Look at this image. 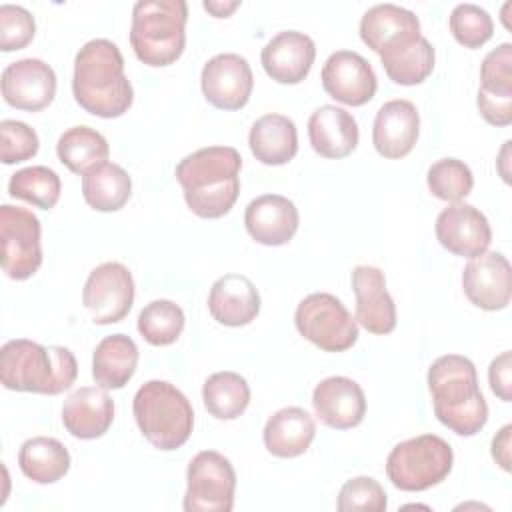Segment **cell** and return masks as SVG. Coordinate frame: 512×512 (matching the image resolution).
<instances>
[{"mask_svg": "<svg viewBox=\"0 0 512 512\" xmlns=\"http://www.w3.org/2000/svg\"><path fill=\"white\" fill-rule=\"evenodd\" d=\"M482 118L492 126L512 122V44L502 42L490 50L480 66V88L476 96Z\"/></svg>", "mask_w": 512, "mask_h": 512, "instance_id": "obj_14", "label": "cell"}, {"mask_svg": "<svg viewBox=\"0 0 512 512\" xmlns=\"http://www.w3.org/2000/svg\"><path fill=\"white\" fill-rule=\"evenodd\" d=\"M434 58L436 54L432 44L424 36H420L414 44L392 54L380 56V62L394 84L414 86L424 82L432 74Z\"/></svg>", "mask_w": 512, "mask_h": 512, "instance_id": "obj_34", "label": "cell"}, {"mask_svg": "<svg viewBox=\"0 0 512 512\" xmlns=\"http://www.w3.org/2000/svg\"><path fill=\"white\" fill-rule=\"evenodd\" d=\"M188 4L184 0H138L132 8L130 46L146 66L174 64L186 46Z\"/></svg>", "mask_w": 512, "mask_h": 512, "instance_id": "obj_5", "label": "cell"}, {"mask_svg": "<svg viewBox=\"0 0 512 512\" xmlns=\"http://www.w3.org/2000/svg\"><path fill=\"white\" fill-rule=\"evenodd\" d=\"M82 304L94 324H116L128 316L134 304L132 272L120 262H104L96 266L82 290Z\"/></svg>", "mask_w": 512, "mask_h": 512, "instance_id": "obj_11", "label": "cell"}, {"mask_svg": "<svg viewBox=\"0 0 512 512\" xmlns=\"http://www.w3.org/2000/svg\"><path fill=\"white\" fill-rule=\"evenodd\" d=\"M420 134V114L410 100L384 102L374 118L372 144L388 160L404 158L416 146Z\"/></svg>", "mask_w": 512, "mask_h": 512, "instance_id": "obj_19", "label": "cell"}, {"mask_svg": "<svg viewBox=\"0 0 512 512\" xmlns=\"http://www.w3.org/2000/svg\"><path fill=\"white\" fill-rule=\"evenodd\" d=\"M40 234V220L28 208L12 204L0 206L2 270L6 272V276H10L12 280H26L40 268Z\"/></svg>", "mask_w": 512, "mask_h": 512, "instance_id": "obj_10", "label": "cell"}, {"mask_svg": "<svg viewBox=\"0 0 512 512\" xmlns=\"http://www.w3.org/2000/svg\"><path fill=\"white\" fill-rule=\"evenodd\" d=\"M132 410L140 432L158 450H176L192 434V404L166 380H148L142 384L134 394Z\"/></svg>", "mask_w": 512, "mask_h": 512, "instance_id": "obj_6", "label": "cell"}, {"mask_svg": "<svg viewBox=\"0 0 512 512\" xmlns=\"http://www.w3.org/2000/svg\"><path fill=\"white\" fill-rule=\"evenodd\" d=\"M510 140H506L504 142V146H502V150H500V156H498V160H496V168H498V172H500V176H502V180L504 182H510V170H508V156H510Z\"/></svg>", "mask_w": 512, "mask_h": 512, "instance_id": "obj_45", "label": "cell"}, {"mask_svg": "<svg viewBox=\"0 0 512 512\" xmlns=\"http://www.w3.org/2000/svg\"><path fill=\"white\" fill-rule=\"evenodd\" d=\"M208 310L218 324L230 328L246 326L260 312L258 288L244 274H224L210 288Z\"/></svg>", "mask_w": 512, "mask_h": 512, "instance_id": "obj_25", "label": "cell"}, {"mask_svg": "<svg viewBox=\"0 0 512 512\" xmlns=\"http://www.w3.org/2000/svg\"><path fill=\"white\" fill-rule=\"evenodd\" d=\"M300 224L298 208L280 194L254 198L244 212V226L252 240L264 246H282L292 240Z\"/></svg>", "mask_w": 512, "mask_h": 512, "instance_id": "obj_23", "label": "cell"}, {"mask_svg": "<svg viewBox=\"0 0 512 512\" xmlns=\"http://www.w3.org/2000/svg\"><path fill=\"white\" fill-rule=\"evenodd\" d=\"M22 474L36 484H54L70 470L68 448L50 436L28 438L18 450Z\"/></svg>", "mask_w": 512, "mask_h": 512, "instance_id": "obj_30", "label": "cell"}, {"mask_svg": "<svg viewBox=\"0 0 512 512\" xmlns=\"http://www.w3.org/2000/svg\"><path fill=\"white\" fill-rule=\"evenodd\" d=\"M184 312L172 300H152L138 314V332L152 346L174 344L184 330Z\"/></svg>", "mask_w": 512, "mask_h": 512, "instance_id": "obj_36", "label": "cell"}, {"mask_svg": "<svg viewBox=\"0 0 512 512\" xmlns=\"http://www.w3.org/2000/svg\"><path fill=\"white\" fill-rule=\"evenodd\" d=\"M36 34L34 16L16 4L0 6V50L12 52L26 48Z\"/></svg>", "mask_w": 512, "mask_h": 512, "instance_id": "obj_41", "label": "cell"}, {"mask_svg": "<svg viewBox=\"0 0 512 512\" xmlns=\"http://www.w3.org/2000/svg\"><path fill=\"white\" fill-rule=\"evenodd\" d=\"M62 192L60 176L48 166H28L10 176L8 194L12 198L50 210L56 206Z\"/></svg>", "mask_w": 512, "mask_h": 512, "instance_id": "obj_35", "label": "cell"}, {"mask_svg": "<svg viewBox=\"0 0 512 512\" xmlns=\"http://www.w3.org/2000/svg\"><path fill=\"white\" fill-rule=\"evenodd\" d=\"M336 508L340 512H384L388 508V498L378 480L356 476L346 480L340 488Z\"/></svg>", "mask_w": 512, "mask_h": 512, "instance_id": "obj_39", "label": "cell"}, {"mask_svg": "<svg viewBox=\"0 0 512 512\" xmlns=\"http://www.w3.org/2000/svg\"><path fill=\"white\" fill-rule=\"evenodd\" d=\"M428 390L436 418L458 436L478 434L488 420L476 366L460 354H444L428 368Z\"/></svg>", "mask_w": 512, "mask_h": 512, "instance_id": "obj_3", "label": "cell"}, {"mask_svg": "<svg viewBox=\"0 0 512 512\" xmlns=\"http://www.w3.org/2000/svg\"><path fill=\"white\" fill-rule=\"evenodd\" d=\"M202 400L216 420H236L250 404V386L238 372H214L202 386Z\"/></svg>", "mask_w": 512, "mask_h": 512, "instance_id": "obj_33", "label": "cell"}, {"mask_svg": "<svg viewBox=\"0 0 512 512\" xmlns=\"http://www.w3.org/2000/svg\"><path fill=\"white\" fill-rule=\"evenodd\" d=\"M294 324L300 336L324 352H344L358 340V324L348 308L328 292H314L300 300Z\"/></svg>", "mask_w": 512, "mask_h": 512, "instance_id": "obj_8", "label": "cell"}, {"mask_svg": "<svg viewBox=\"0 0 512 512\" xmlns=\"http://www.w3.org/2000/svg\"><path fill=\"white\" fill-rule=\"evenodd\" d=\"M40 148L38 134L26 122L2 120L0 122V156L6 166L30 160Z\"/></svg>", "mask_w": 512, "mask_h": 512, "instance_id": "obj_40", "label": "cell"}, {"mask_svg": "<svg viewBox=\"0 0 512 512\" xmlns=\"http://www.w3.org/2000/svg\"><path fill=\"white\" fill-rule=\"evenodd\" d=\"M462 288L466 298L488 312L510 304L512 268L502 252H482L464 266Z\"/></svg>", "mask_w": 512, "mask_h": 512, "instance_id": "obj_15", "label": "cell"}, {"mask_svg": "<svg viewBox=\"0 0 512 512\" xmlns=\"http://www.w3.org/2000/svg\"><path fill=\"white\" fill-rule=\"evenodd\" d=\"M240 6L238 0L234 2H220V0H206L204 10H208L214 18H228Z\"/></svg>", "mask_w": 512, "mask_h": 512, "instance_id": "obj_44", "label": "cell"}, {"mask_svg": "<svg viewBox=\"0 0 512 512\" xmlns=\"http://www.w3.org/2000/svg\"><path fill=\"white\" fill-rule=\"evenodd\" d=\"M420 36L418 16L396 4H376L360 18V38L378 56L402 50Z\"/></svg>", "mask_w": 512, "mask_h": 512, "instance_id": "obj_18", "label": "cell"}, {"mask_svg": "<svg viewBox=\"0 0 512 512\" xmlns=\"http://www.w3.org/2000/svg\"><path fill=\"white\" fill-rule=\"evenodd\" d=\"M254 158L266 166L288 164L298 152V132L292 118L284 114L260 116L248 134Z\"/></svg>", "mask_w": 512, "mask_h": 512, "instance_id": "obj_28", "label": "cell"}, {"mask_svg": "<svg viewBox=\"0 0 512 512\" xmlns=\"http://www.w3.org/2000/svg\"><path fill=\"white\" fill-rule=\"evenodd\" d=\"M312 406L322 424L334 430L358 426L366 416V396L360 384L346 376H330L316 384Z\"/></svg>", "mask_w": 512, "mask_h": 512, "instance_id": "obj_21", "label": "cell"}, {"mask_svg": "<svg viewBox=\"0 0 512 512\" xmlns=\"http://www.w3.org/2000/svg\"><path fill=\"white\" fill-rule=\"evenodd\" d=\"M510 436H512V424H506L492 438V458L506 472H510V468H512L510 466Z\"/></svg>", "mask_w": 512, "mask_h": 512, "instance_id": "obj_43", "label": "cell"}, {"mask_svg": "<svg viewBox=\"0 0 512 512\" xmlns=\"http://www.w3.org/2000/svg\"><path fill=\"white\" fill-rule=\"evenodd\" d=\"M308 138L316 154L322 158H346L358 146V124L344 108L324 104L316 108L308 120Z\"/></svg>", "mask_w": 512, "mask_h": 512, "instance_id": "obj_26", "label": "cell"}, {"mask_svg": "<svg viewBox=\"0 0 512 512\" xmlns=\"http://www.w3.org/2000/svg\"><path fill=\"white\" fill-rule=\"evenodd\" d=\"M138 346L126 334H112L98 342L92 356V378L100 388L120 390L136 372Z\"/></svg>", "mask_w": 512, "mask_h": 512, "instance_id": "obj_29", "label": "cell"}, {"mask_svg": "<svg viewBox=\"0 0 512 512\" xmlns=\"http://www.w3.org/2000/svg\"><path fill=\"white\" fill-rule=\"evenodd\" d=\"M316 436L314 418L298 406L274 412L264 426V446L272 456L296 458L304 454Z\"/></svg>", "mask_w": 512, "mask_h": 512, "instance_id": "obj_27", "label": "cell"}, {"mask_svg": "<svg viewBox=\"0 0 512 512\" xmlns=\"http://www.w3.org/2000/svg\"><path fill=\"white\" fill-rule=\"evenodd\" d=\"M76 376V358L64 346L16 338L0 348V380L8 390L54 396L68 390Z\"/></svg>", "mask_w": 512, "mask_h": 512, "instance_id": "obj_4", "label": "cell"}, {"mask_svg": "<svg viewBox=\"0 0 512 512\" xmlns=\"http://www.w3.org/2000/svg\"><path fill=\"white\" fill-rule=\"evenodd\" d=\"M204 98L218 110H240L248 104L254 76L248 60L234 52L212 56L200 74Z\"/></svg>", "mask_w": 512, "mask_h": 512, "instance_id": "obj_12", "label": "cell"}, {"mask_svg": "<svg viewBox=\"0 0 512 512\" xmlns=\"http://www.w3.org/2000/svg\"><path fill=\"white\" fill-rule=\"evenodd\" d=\"M356 296V322L372 334H390L396 328V306L386 290V276L380 268L360 264L352 270Z\"/></svg>", "mask_w": 512, "mask_h": 512, "instance_id": "obj_20", "label": "cell"}, {"mask_svg": "<svg viewBox=\"0 0 512 512\" xmlns=\"http://www.w3.org/2000/svg\"><path fill=\"white\" fill-rule=\"evenodd\" d=\"M64 428L80 440H94L108 432L114 422V400L100 386H82L68 394L62 404Z\"/></svg>", "mask_w": 512, "mask_h": 512, "instance_id": "obj_24", "label": "cell"}, {"mask_svg": "<svg viewBox=\"0 0 512 512\" xmlns=\"http://www.w3.org/2000/svg\"><path fill=\"white\" fill-rule=\"evenodd\" d=\"M2 96L16 110L38 112L56 96V74L40 58H22L2 72Z\"/></svg>", "mask_w": 512, "mask_h": 512, "instance_id": "obj_17", "label": "cell"}, {"mask_svg": "<svg viewBox=\"0 0 512 512\" xmlns=\"http://www.w3.org/2000/svg\"><path fill=\"white\" fill-rule=\"evenodd\" d=\"M82 196L98 212H116L130 200L132 180L122 166L106 162L82 176Z\"/></svg>", "mask_w": 512, "mask_h": 512, "instance_id": "obj_32", "label": "cell"}, {"mask_svg": "<svg viewBox=\"0 0 512 512\" xmlns=\"http://www.w3.org/2000/svg\"><path fill=\"white\" fill-rule=\"evenodd\" d=\"M428 190L444 202H462L474 186V176L468 164L458 158H440L436 160L426 174Z\"/></svg>", "mask_w": 512, "mask_h": 512, "instance_id": "obj_37", "label": "cell"}, {"mask_svg": "<svg viewBox=\"0 0 512 512\" xmlns=\"http://www.w3.org/2000/svg\"><path fill=\"white\" fill-rule=\"evenodd\" d=\"M488 382L492 392L504 400L510 402L512 400V354L510 350L498 354L488 368Z\"/></svg>", "mask_w": 512, "mask_h": 512, "instance_id": "obj_42", "label": "cell"}, {"mask_svg": "<svg viewBox=\"0 0 512 512\" xmlns=\"http://www.w3.org/2000/svg\"><path fill=\"white\" fill-rule=\"evenodd\" d=\"M434 230L442 248L462 258L480 256L492 242L488 218L476 206L464 202L444 208L436 218Z\"/></svg>", "mask_w": 512, "mask_h": 512, "instance_id": "obj_16", "label": "cell"}, {"mask_svg": "<svg viewBox=\"0 0 512 512\" xmlns=\"http://www.w3.org/2000/svg\"><path fill=\"white\" fill-rule=\"evenodd\" d=\"M242 156L232 146H206L184 156L176 166V180L186 206L200 218H222L240 194Z\"/></svg>", "mask_w": 512, "mask_h": 512, "instance_id": "obj_1", "label": "cell"}, {"mask_svg": "<svg viewBox=\"0 0 512 512\" xmlns=\"http://www.w3.org/2000/svg\"><path fill=\"white\" fill-rule=\"evenodd\" d=\"M186 480V512H230L234 508L236 472L220 452H198L188 464Z\"/></svg>", "mask_w": 512, "mask_h": 512, "instance_id": "obj_9", "label": "cell"}, {"mask_svg": "<svg viewBox=\"0 0 512 512\" xmlns=\"http://www.w3.org/2000/svg\"><path fill=\"white\" fill-rule=\"evenodd\" d=\"M72 94L92 116L118 118L134 102V90L124 74L120 48L106 38L88 40L74 58Z\"/></svg>", "mask_w": 512, "mask_h": 512, "instance_id": "obj_2", "label": "cell"}, {"mask_svg": "<svg viewBox=\"0 0 512 512\" xmlns=\"http://www.w3.org/2000/svg\"><path fill=\"white\" fill-rule=\"evenodd\" d=\"M56 154L68 170L84 176L94 168L106 164L110 156V146L98 130L80 124L62 132L56 144Z\"/></svg>", "mask_w": 512, "mask_h": 512, "instance_id": "obj_31", "label": "cell"}, {"mask_svg": "<svg viewBox=\"0 0 512 512\" xmlns=\"http://www.w3.org/2000/svg\"><path fill=\"white\" fill-rule=\"evenodd\" d=\"M316 58L314 40L298 30L278 32L262 48L260 60L264 72L280 84L302 82Z\"/></svg>", "mask_w": 512, "mask_h": 512, "instance_id": "obj_22", "label": "cell"}, {"mask_svg": "<svg viewBox=\"0 0 512 512\" xmlns=\"http://www.w3.org/2000/svg\"><path fill=\"white\" fill-rule=\"evenodd\" d=\"M450 32L464 48H480L494 34L492 16L476 4H458L450 12Z\"/></svg>", "mask_w": 512, "mask_h": 512, "instance_id": "obj_38", "label": "cell"}, {"mask_svg": "<svg viewBox=\"0 0 512 512\" xmlns=\"http://www.w3.org/2000/svg\"><path fill=\"white\" fill-rule=\"evenodd\" d=\"M324 92L348 106H364L376 94V74L370 62L354 50H336L322 66Z\"/></svg>", "mask_w": 512, "mask_h": 512, "instance_id": "obj_13", "label": "cell"}, {"mask_svg": "<svg viewBox=\"0 0 512 512\" xmlns=\"http://www.w3.org/2000/svg\"><path fill=\"white\" fill-rule=\"evenodd\" d=\"M452 464V446L436 434H422L404 440L390 450L386 458V476L398 490L422 492L446 480Z\"/></svg>", "mask_w": 512, "mask_h": 512, "instance_id": "obj_7", "label": "cell"}]
</instances>
